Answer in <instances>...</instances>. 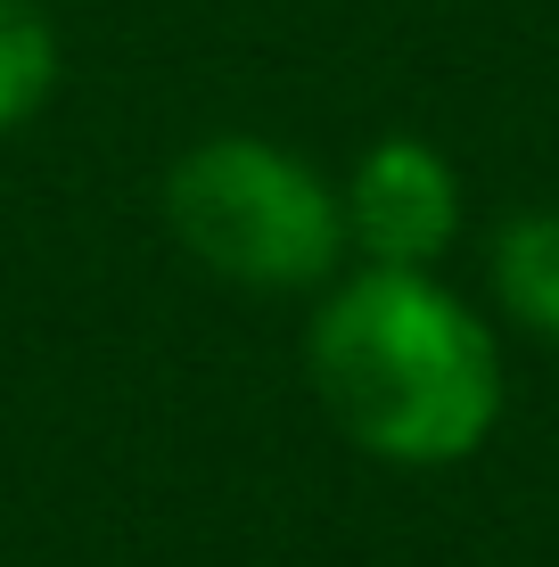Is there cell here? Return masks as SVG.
<instances>
[{"label":"cell","instance_id":"7a4b0ae2","mask_svg":"<svg viewBox=\"0 0 559 567\" xmlns=\"http://www.w3.org/2000/svg\"><path fill=\"white\" fill-rule=\"evenodd\" d=\"M157 214L206 280L239 297H321L345 264V198L304 148L206 132L165 165Z\"/></svg>","mask_w":559,"mask_h":567},{"label":"cell","instance_id":"5b68a950","mask_svg":"<svg viewBox=\"0 0 559 567\" xmlns=\"http://www.w3.org/2000/svg\"><path fill=\"white\" fill-rule=\"evenodd\" d=\"M66 83V42L42 0H0V141L25 132Z\"/></svg>","mask_w":559,"mask_h":567},{"label":"cell","instance_id":"3957f363","mask_svg":"<svg viewBox=\"0 0 559 567\" xmlns=\"http://www.w3.org/2000/svg\"><path fill=\"white\" fill-rule=\"evenodd\" d=\"M345 256L387 271H445L460 230H469V189L460 165L420 132H379L345 165Z\"/></svg>","mask_w":559,"mask_h":567},{"label":"cell","instance_id":"6da1fadb","mask_svg":"<svg viewBox=\"0 0 559 567\" xmlns=\"http://www.w3.org/2000/svg\"><path fill=\"white\" fill-rule=\"evenodd\" d=\"M304 379L362 461L436 477L494 444L510 403L503 329L445 271L345 264L304 312Z\"/></svg>","mask_w":559,"mask_h":567},{"label":"cell","instance_id":"277c9868","mask_svg":"<svg viewBox=\"0 0 559 567\" xmlns=\"http://www.w3.org/2000/svg\"><path fill=\"white\" fill-rule=\"evenodd\" d=\"M486 305L518 338L559 346V206H527L486 247Z\"/></svg>","mask_w":559,"mask_h":567}]
</instances>
